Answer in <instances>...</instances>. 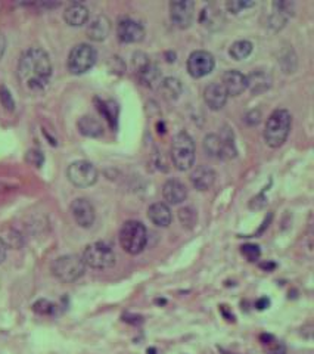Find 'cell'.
<instances>
[{"label": "cell", "mask_w": 314, "mask_h": 354, "mask_svg": "<svg viewBox=\"0 0 314 354\" xmlns=\"http://www.w3.org/2000/svg\"><path fill=\"white\" fill-rule=\"evenodd\" d=\"M18 76L21 83L31 92L43 90L52 76L49 55L40 48L25 50L18 64Z\"/></svg>", "instance_id": "6da1fadb"}, {"label": "cell", "mask_w": 314, "mask_h": 354, "mask_svg": "<svg viewBox=\"0 0 314 354\" xmlns=\"http://www.w3.org/2000/svg\"><path fill=\"white\" fill-rule=\"evenodd\" d=\"M292 126L291 113L286 110H276L265 123L264 140L271 148H279L288 139V134Z\"/></svg>", "instance_id": "7a4b0ae2"}, {"label": "cell", "mask_w": 314, "mask_h": 354, "mask_svg": "<svg viewBox=\"0 0 314 354\" xmlns=\"http://www.w3.org/2000/svg\"><path fill=\"white\" fill-rule=\"evenodd\" d=\"M146 242H148V232H146V227L140 222L130 220V222H126L124 226L121 227L120 243L123 250L127 251L129 254L136 256L142 253L143 248L146 246Z\"/></svg>", "instance_id": "3957f363"}, {"label": "cell", "mask_w": 314, "mask_h": 354, "mask_svg": "<svg viewBox=\"0 0 314 354\" xmlns=\"http://www.w3.org/2000/svg\"><path fill=\"white\" fill-rule=\"evenodd\" d=\"M171 160L177 170L186 171L195 162V144L187 133H179L173 139L171 145Z\"/></svg>", "instance_id": "277c9868"}, {"label": "cell", "mask_w": 314, "mask_h": 354, "mask_svg": "<svg viewBox=\"0 0 314 354\" xmlns=\"http://www.w3.org/2000/svg\"><path fill=\"white\" fill-rule=\"evenodd\" d=\"M84 270H86V264H84L83 258L80 256H75V254L62 256L52 263L53 276L65 284L80 279L84 274Z\"/></svg>", "instance_id": "5b68a950"}, {"label": "cell", "mask_w": 314, "mask_h": 354, "mask_svg": "<svg viewBox=\"0 0 314 354\" xmlns=\"http://www.w3.org/2000/svg\"><path fill=\"white\" fill-rule=\"evenodd\" d=\"M83 261L92 269H109L115 264V253L105 242H95L86 246Z\"/></svg>", "instance_id": "8992f818"}, {"label": "cell", "mask_w": 314, "mask_h": 354, "mask_svg": "<svg viewBox=\"0 0 314 354\" xmlns=\"http://www.w3.org/2000/svg\"><path fill=\"white\" fill-rule=\"evenodd\" d=\"M96 50L92 48L90 45H77L75 48L69 52L68 56V69L72 74H83L86 71H89L95 62H96Z\"/></svg>", "instance_id": "52a82bcc"}, {"label": "cell", "mask_w": 314, "mask_h": 354, "mask_svg": "<svg viewBox=\"0 0 314 354\" xmlns=\"http://www.w3.org/2000/svg\"><path fill=\"white\" fill-rule=\"evenodd\" d=\"M66 176L74 186L78 188H89L96 183L98 180V170L89 161H74L66 170Z\"/></svg>", "instance_id": "ba28073f"}, {"label": "cell", "mask_w": 314, "mask_h": 354, "mask_svg": "<svg viewBox=\"0 0 314 354\" xmlns=\"http://www.w3.org/2000/svg\"><path fill=\"white\" fill-rule=\"evenodd\" d=\"M204 149L210 157L214 158H231L236 155L233 134L230 133H227V136L208 134L204 139Z\"/></svg>", "instance_id": "9c48e42d"}, {"label": "cell", "mask_w": 314, "mask_h": 354, "mask_svg": "<svg viewBox=\"0 0 314 354\" xmlns=\"http://www.w3.org/2000/svg\"><path fill=\"white\" fill-rule=\"evenodd\" d=\"M214 56L210 52L205 50H197L190 53L187 59V71L193 79H201L208 76L214 69Z\"/></svg>", "instance_id": "30bf717a"}, {"label": "cell", "mask_w": 314, "mask_h": 354, "mask_svg": "<svg viewBox=\"0 0 314 354\" xmlns=\"http://www.w3.org/2000/svg\"><path fill=\"white\" fill-rule=\"evenodd\" d=\"M134 68H136V73L139 76V80L148 87H153L161 80V76H160L156 65L152 64L145 53L134 55Z\"/></svg>", "instance_id": "8fae6325"}, {"label": "cell", "mask_w": 314, "mask_h": 354, "mask_svg": "<svg viewBox=\"0 0 314 354\" xmlns=\"http://www.w3.org/2000/svg\"><path fill=\"white\" fill-rule=\"evenodd\" d=\"M116 36L123 43H137L143 40L145 30L142 24L132 18H123L116 25Z\"/></svg>", "instance_id": "7c38bea8"}, {"label": "cell", "mask_w": 314, "mask_h": 354, "mask_svg": "<svg viewBox=\"0 0 314 354\" xmlns=\"http://www.w3.org/2000/svg\"><path fill=\"white\" fill-rule=\"evenodd\" d=\"M193 2L183 0V2H173L170 5V16L176 27L187 28L193 21Z\"/></svg>", "instance_id": "4fadbf2b"}, {"label": "cell", "mask_w": 314, "mask_h": 354, "mask_svg": "<svg viewBox=\"0 0 314 354\" xmlns=\"http://www.w3.org/2000/svg\"><path fill=\"white\" fill-rule=\"evenodd\" d=\"M71 214L75 220V223L82 227H90L96 220V213L90 201L86 198H77L71 204Z\"/></svg>", "instance_id": "5bb4252c"}, {"label": "cell", "mask_w": 314, "mask_h": 354, "mask_svg": "<svg viewBox=\"0 0 314 354\" xmlns=\"http://www.w3.org/2000/svg\"><path fill=\"white\" fill-rule=\"evenodd\" d=\"M221 86L224 87L227 96H238L241 95L245 89H247V76H244L242 73L236 71V69H230L226 71L223 74V83Z\"/></svg>", "instance_id": "9a60e30c"}, {"label": "cell", "mask_w": 314, "mask_h": 354, "mask_svg": "<svg viewBox=\"0 0 314 354\" xmlns=\"http://www.w3.org/2000/svg\"><path fill=\"white\" fill-rule=\"evenodd\" d=\"M204 99H205V103L214 110V111H218L221 110L226 102H227V93L224 90V87L221 86V83H211L205 87V92H204Z\"/></svg>", "instance_id": "2e32d148"}, {"label": "cell", "mask_w": 314, "mask_h": 354, "mask_svg": "<svg viewBox=\"0 0 314 354\" xmlns=\"http://www.w3.org/2000/svg\"><path fill=\"white\" fill-rule=\"evenodd\" d=\"M190 182L193 188H197L198 191H208L215 182L214 170L207 165H199L192 171Z\"/></svg>", "instance_id": "e0dca14e"}, {"label": "cell", "mask_w": 314, "mask_h": 354, "mask_svg": "<svg viewBox=\"0 0 314 354\" xmlns=\"http://www.w3.org/2000/svg\"><path fill=\"white\" fill-rule=\"evenodd\" d=\"M163 195L168 204L177 205L187 198V189L179 180H168L163 188Z\"/></svg>", "instance_id": "ac0fdd59"}, {"label": "cell", "mask_w": 314, "mask_h": 354, "mask_svg": "<svg viewBox=\"0 0 314 354\" xmlns=\"http://www.w3.org/2000/svg\"><path fill=\"white\" fill-rule=\"evenodd\" d=\"M148 217L156 227H168L173 220L171 209L168 208V205L164 202L152 204L148 209Z\"/></svg>", "instance_id": "d6986e66"}, {"label": "cell", "mask_w": 314, "mask_h": 354, "mask_svg": "<svg viewBox=\"0 0 314 354\" xmlns=\"http://www.w3.org/2000/svg\"><path fill=\"white\" fill-rule=\"evenodd\" d=\"M109 31H111V22L106 16L103 15L96 16L87 27V36L95 42L105 40Z\"/></svg>", "instance_id": "ffe728a7"}, {"label": "cell", "mask_w": 314, "mask_h": 354, "mask_svg": "<svg viewBox=\"0 0 314 354\" xmlns=\"http://www.w3.org/2000/svg\"><path fill=\"white\" fill-rule=\"evenodd\" d=\"M64 19L71 27H80L89 19V9L82 3H72L65 9Z\"/></svg>", "instance_id": "44dd1931"}, {"label": "cell", "mask_w": 314, "mask_h": 354, "mask_svg": "<svg viewBox=\"0 0 314 354\" xmlns=\"http://www.w3.org/2000/svg\"><path fill=\"white\" fill-rule=\"evenodd\" d=\"M270 84H271V79L264 71H255L247 77V87H249L251 92L255 95L265 92L270 87Z\"/></svg>", "instance_id": "7402d4cb"}, {"label": "cell", "mask_w": 314, "mask_h": 354, "mask_svg": "<svg viewBox=\"0 0 314 354\" xmlns=\"http://www.w3.org/2000/svg\"><path fill=\"white\" fill-rule=\"evenodd\" d=\"M77 126H78L80 133L84 134V136H89V137H99V136H102V133H103L102 124L96 118H93L90 115L82 117Z\"/></svg>", "instance_id": "603a6c76"}, {"label": "cell", "mask_w": 314, "mask_h": 354, "mask_svg": "<svg viewBox=\"0 0 314 354\" xmlns=\"http://www.w3.org/2000/svg\"><path fill=\"white\" fill-rule=\"evenodd\" d=\"M201 22L211 28V30H217L221 27V22H223V15H221V11H218L214 6H208L202 11L201 14Z\"/></svg>", "instance_id": "cb8c5ba5"}, {"label": "cell", "mask_w": 314, "mask_h": 354, "mask_svg": "<svg viewBox=\"0 0 314 354\" xmlns=\"http://www.w3.org/2000/svg\"><path fill=\"white\" fill-rule=\"evenodd\" d=\"M182 83L177 80V79H173V77H168L166 80H163L161 83V92L166 99L168 100H176L179 99V96L182 95Z\"/></svg>", "instance_id": "d4e9b609"}, {"label": "cell", "mask_w": 314, "mask_h": 354, "mask_svg": "<svg viewBox=\"0 0 314 354\" xmlns=\"http://www.w3.org/2000/svg\"><path fill=\"white\" fill-rule=\"evenodd\" d=\"M252 43L248 42V40H238L231 45L230 48V56L236 61H242V59H247L251 52H252Z\"/></svg>", "instance_id": "484cf974"}, {"label": "cell", "mask_w": 314, "mask_h": 354, "mask_svg": "<svg viewBox=\"0 0 314 354\" xmlns=\"http://www.w3.org/2000/svg\"><path fill=\"white\" fill-rule=\"evenodd\" d=\"M179 220H180V223L184 227H189V229L193 227V226L197 225V220H198L197 211L192 208V207H184V208L179 211Z\"/></svg>", "instance_id": "4316f807"}, {"label": "cell", "mask_w": 314, "mask_h": 354, "mask_svg": "<svg viewBox=\"0 0 314 354\" xmlns=\"http://www.w3.org/2000/svg\"><path fill=\"white\" fill-rule=\"evenodd\" d=\"M33 310L37 313V314H42V316H49V314H53L55 313V304H52L49 300H38L33 304Z\"/></svg>", "instance_id": "83f0119b"}, {"label": "cell", "mask_w": 314, "mask_h": 354, "mask_svg": "<svg viewBox=\"0 0 314 354\" xmlns=\"http://www.w3.org/2000/svg\"><path fill=\"white\" fill-rule=\"evenodd\" d=\"M241 253H242V256L247 258L248 261H257L260 258V256H261V251H260L258 245H254V243L244 245L242 250H241Z\"/></svg>", "instance_id": "f1b7e54d"}, {"label": "cell", "mask_w": 314, "mask_h": 354, "mask_svg": "<svg viewBox=\"0 0 314 354\" xmlns=\"http://www.w3.org/2000/svg\"><path fill=\"white\" fill-rule=\"evenodd\" d=\"M0 100H2V105L6 108V110H9V111H12L14 110V99H12V96H11V92L6 89V87H0Z\"/></svg>", "instance_id": "f546056e"}, {"label": "cell", "mask_w": 314, "mask_h": 354, "mask_svg": "<svg viewBox=\"0 0 314 354\" xmlns=\"http://www.w3.org/2000/svg\"><path fill=\"white\" fill-rule=\"evenodd\" d=\"M254 6V2H238V0H231V2H227V9L233 12V14H239L242 9L245 8H251Z\"/></svg>", "instance_id": "4dcf8cb0"}, {"label": "cell", "mask_w": 314, "mask_h": 354, "mask_svg": "<svg viewBox=\"0 0 314 354\" xmlns=\"http://www.w3.org/2000/svg\"><path fill=\"white\" fill-rule=\"evenodd\" d=\"M261 120V113L260 111H251L245 115V123L248 126H257Z\"/></svg>", "instance_id": "1f68e13d"}, {"label": "cell", "mask_w": 314, "mask_h": 354, "mask_svg": "<svg viewBox=\"0 0 314 354\" xmlns=\"http://www.w3.org/2000/svg\"><path fill=\"white\" fill-rule=\"evenodd\" d=\"M27 158H28V161H31L35 165H40L43 162V155H42L40 151H30Z\"/></svg>", "instance_id": "d6a6232c"}, {"label": "cell", "mask_w": 314, "mask_h": 354, "mask_svg": "<svg viewBox=\"0 0 314 354\" xmlns=\"http://www.w3.org/2000/svg\"><path fill=\"white\" fill-rule=\"evenodd\" d=\"M268 344V353L270 354H286V350L282 344H271V342H267Z\"/></svg>", "instance_id": "836d02e7"}, {"label": "cell", "mask_w": 314, "mask_h": 354, "mask_svg": "<svg viewBox=\"0 0 314 354\" xmlns=\"http://www.w3.org/2000/svg\"><path fill=\"white\" fill-rule=\"evenodd\" d=\"M6 250H8L6 243L3 242V239H0V263L6 258Z\"/></svg>", "instance_id": "e575fe53"}, {"label": "cell", "mask_w": 314, "mask_h": 354, "mask_svg": "<svg viewBox=\"0 0 314 354\" xmlns=\"http://www.w3.org/2000/svg\"><path fill=\"white\" fill-rule=\"evenodd\" d=\"M268 304H270V301L267 298H261V300L257 301V308L258 310H264L265 307H268Z\"/></svg>", "instance_id": "d590c367"}, {"label": "cell", "mask_w": 314, "mask_h": 354, "mask_svg": "<svg viewBox=\"0 0 314 354\" xmlns=\"http://www.w3.org/2000/svg\"><path fill=\"white\" fill-rule=\"evenodd\" d=\"M260 267L264 269V270H273V269L276 267V264H274V263H263Z\"/></svg>", "instance_id": "8d00e7d4"}, {"label": "cell", "mask_w": 314, "mask_h": 354, "mask_svg": "<svg viewBox=\"0 0 314 354\" xmlns=\"http://www.w3.org/2000/svg\"><path fill=\"white\" fill-rule=\"evenodd\" d=\"M3 50H5V39H3V37L0 36V56H2Z\"/></svg>", "instance_id": "74e56055"}]
</instances>
